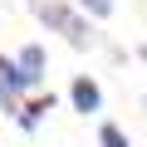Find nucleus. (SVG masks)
I'll return each instance as SVG.
<instances>
[{"label": "nucleus", "mask_w": 147, "mask_h": 147, "mask_svg": "<svg viewBox=\"0 0 147 147\" xmlns=\"http://www.w3.org/2000/svg\"><path fill=\"white\" fill-rule=\"evenodd\" d=\"M79 10L93 15V20H108V15H113V0H79Z\"/></svg>", "instance_id": "nucleus-7"}, {"label": "nucleus", "mask_w": 147, "mask_h": 147, "mask_svg": "<svg viewBox=\"0 0 147 147\" xmlns=\"http://www.w3.org/2000/svg\"><path fill=\"white\" fill-rule=\"evenodd\" d=\"M15 64L30 74V84H39V79H44V49H39V44H25V49L15 54Z\"/></svg>", "instance_id": "nucleus-5"}, {"label": "nucleus", "mask_w": 147, "mask_h": 147, "mask_svg": "<svg viewBox=\"0 0 147 147\" xmlns=\"http://www.w3.org/2000/svg\"><path fill=\"white\" fill-rule=\"evenodd\" d=\"M0 84H5L10 93H25V88H34V84H30V74H25V69L10 59V54H0Z\"/></svg>", "instance_id": "nucleus-4"}, {"label": "nucleus", "mask_w": 147, "mask_h": 147, "mask_svg": "<svg viewBox=\"0 0 147 147\" xmlns=\"http://www.w3.org/2000/svg\"><path fill=\"white\" fill-rule=\"evenodd\" d=\"M34 15H39L49 30H59L74 49H88V44H93V30L79 20V10H74V5H64V0H34Z\"/></svg>", "instance_id": "nucleus-1"}, {"label": "nucleus", "mask_w": 147, "mask_h": 147, "mask_svg": "<svg viewBox=\"0 0 147 147\" xmlns=\"http://www.w3.org/2000/svg\"><path fill=\"white\" fill-rule=\"evenodd\" d=\"M69 103H74V113H98V108H103V88H98V79L79 74V79L69 84Z\"/></svg>", "instance_id": "nucleus-2"}, {"label": "nucleus", "mask_w": 147, "mask_h": 147, "mask_svg": "<svg viewBox=\"0 0 147 147\" xmlns=\"http://www.w3.org/2000/svg\"><path fill=\"white\" fill-rule=\"evenodd\" d=\"M54 93H44V98H34V103H20V113H15V123L25 127V132H39V123H44V113H54Z\"/></svg>", "instance_id": "nucleus-3"}, {"label": "nucleus", "mask_w": 147, "mask_h": 147, "mask_svg": "<svg viewBox=\"0 0 147 147\" xmlns=\"http://www.w3.org/2000/svg\"><path fill=\"white\" fill-rule=\"evenodd\" d=\"M98 147H132V142H127V132H123L118 123H103V127H98Z\"/></svg>", "instance_id": "nucleus-6"}]
</instances>
